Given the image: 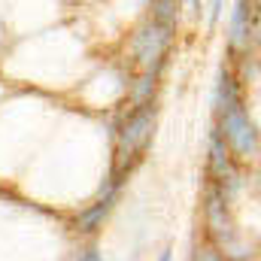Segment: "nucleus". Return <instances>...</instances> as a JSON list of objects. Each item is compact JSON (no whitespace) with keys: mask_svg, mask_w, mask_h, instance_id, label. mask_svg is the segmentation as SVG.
Masks as SVG:
<instances>
[{"mask_svg":"<svg viewBox=\"0 0 261 261\" xmlns=\"http://www.w3.org/2000/svg\"><path fill=\"white\" fill-rule=\"evenodd\" d=\"M192 261H228V258H225L222 252H216V249L203 240V243H197V246H195V255H192Z\"/></svg>","mask_w":261,"mask_h":261,"instance_id":"nucleus-8","label":"nucleus"},{"mask_svg":"<svg viewBox=\"0 0 261 261\" xmlns=\"http://www.w3.org/2000/svg\"><path fill=\"white\" fill-rule=\"evenodd\" d=\"M122 192V182H116V179H110V186H107V192L97 197L88 210H82V216H79V231H85V234H94L100 225H103V219L110 216V210H113V203H116V197Z\"/></svg>","mask_w":261,"mask_h":261,"instance_id":"nucleus-7","label":"nucleus"},{"mask_svg":"<svg viewBox=\"0 0 261 261\" xmlns=\"http://www.w3.org/2000/svg\"><path fill=\"white\" fill-rule=\"evenodd\" d=\"M158 128V103H143V107H130L128 116L122 119V125L116 130V143H113V173L110 179L122 182L140 167V161L146 158L152 140Z\"/></svg>","mask_w":261,"mask_h":261,"instance_id":"nucleus-2","label":"nucleus"},{"mask_svg":"<svg viewBox=\"0 0 261 261\" xmlns=\"http://www.w3.org/2000/svg\"><path fill=\"white\" fill-rule=\"evenodd\" d=\"M206 173H210V182L216 192L234 200V195L240 192V164L231 158L228 146L222 143V137L213 130L210 134V155H206Z\"/></svg>","mask_w":261,"mask_h":261,"instance_id":"nucleus-5","label":"nucleus"},{"mask_svg":"<svg viewBox=\"0 0 261 261\" xmlns=\"http://www.w3.org/2000/svg\"><path fill=\"white\" fill-rule=\"evenodd\" d=\"M222 15V0H213V9H210V24H216Z\"/></svg>","mask_w":261,"mask_h":261,"instance_id":"nucleus-9","label":"nucleus"},{"mask_svg":"<svg viewBox=\"0 0 261 261\" xmlns=\"http://www.w3.org/2000/svg\"><path fill=\"white\" fill-rule=\"evenodd\" d=\"M158 261H173V252H170V249H164V252L158 255Z\"/></svg>","mask_w":261,"mask_h":261,"instance_id":"nucleus-10","label":"nucleus"},{"mask_svg":"<svg viewBox=\"0 0 261 261\" xmlns=\"http://www.w3.org/2000/svg\"><path fill=\"white\" fill-rule=\"evenodd\" d=\"M170 43H173V28L149 18L134 34V43H130L134 61L143 67V73H158V67L164 64V58L170 52Z\"/></svg>","mask_w":261,"mask_h":261,"instance_id":"nucleus-4","label":"nucleus"},{"mask_svg":"<svg viewBox=\"0 0 261 261\" xmlns=\"http://www.w3.org/2000/svg\"><path fill=\"white\" fill-rule=\"evenodd\" d=\"M203 234H206V243L216 252H222L228 261L255 258V246L246 237V231L240 228V222L231 210V200L222 192H216L213 186H206V192H203Z\"/></svg>","mask_w":261,"mask_h":261,"instance_id":"nucleus-3","label":"nucleus"},{"mask_svg":"<svg viewBox=\"0 0 261 261\" xmlns=\"http://www.w3.org/2000/svg\"><path fill=\"white\" fill-rule=\"evenodd\" d=\"M258 43V0H237L231 9L228 46L234 55H255Z\"/></svg>","mask_w":261,"mask_h":261,"instance_id":"nucleus-6","label":"nucleus"},{"mask_svg":"<svg viewBox=\"0 0 261 261\" xmlns=\"http://www.w3.org/2000/svg\"><path fill=\"white\" fill-rule=\"evenodd\" d=\"M216 134L228 146L231 158L246 167L258 161V128L249 116L243 85L234 70L222 67L216 82Z\"/></svg>","mask_w":261,"mask_h":261,"instance_id":"nucleus-1","label":"nucleus"}]
</instances>
